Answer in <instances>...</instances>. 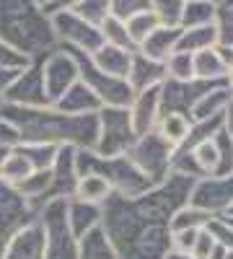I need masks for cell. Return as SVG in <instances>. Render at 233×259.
I'll list each match as a JSON object with an SVG mask.
<instances>
[{
    "instance_id": "cell-5",
    "label": "cell",
    "mask_w": 233,
    "mask_h": 259,
    "mask_svg": "<svg viewBox=\"0 0 233 259\" xmlns=\"http://www.w3.org/2000/svg\"><path fill=\"white\" fill-rule=\"evenodd\" d=\"M65 47V45H60ZM75 62H78V78L88 85V89L99 96L101 106H127L132 101V85L127 83V78H114L109 73H104L96 68V62L91 60V52H83L75 47H65Z\"/></svg>"
},
{
    "instance_id": "cell-26",
    "label": "cell",
    "mask_w": 233,
    "mask_h": 259,
    "mask_svg": "<svg viewBox=\"0 0 233 259\" xmlns=\"http://www.w3.org/2000/svg\"><path fill=\"white\" fill-rule=\"evenodd\" d=\"M24 197L39 210L41 205H44L47 200H50V187H52V171L50 168H36V171H31V174L24 179V182H18V184H13Z\"/></svg>"
},
{
    "instance_id": "cell-22",
    "label": "cell",
    "mask_w": 233,
    "mask_h": 259,
    "mask_svg": "<svg viewBox=\"0 0 233 259\" xmlns=\"http://www.w3.org/2000/svg\"><path fill=\"white\" fill-rule=\"evenodd\" d=\"M132 52L135 50H124V47H117V45H104L91 52V60L96 62V68L109 73L114 78H127V73H130V62H132Z\"/></svg>"
},
{
    "instance_id": "cell-38",
    "label": "cell",
    "mask_w": 233,
    "mask_h": 259,
    "mask_svg": "<svg viewBox=\"0 0 233 259\" xmlns=\"http://www.w3.org/2000/svg\"><path fill=\"white\" fill-rule=\"evenodd\" d=\"M187 0H151V11L158 16L163 26H179Z\"/></svg>"
},
{
    "instance_id": "cell-6",
    "label": "cell",
    "mask_w": 233,
    "mask_h": 259,
    "mask_svg": "<svg viewBox=\"0 0 233 259\" xmlns=\"http://www.w3.org/2000/svg\"><path fill=\"white\" fill-rule=\"evenodd\" d=\"M65 202L68 197H55L39 207L36 221L44 231V259H78L75 236L65 218Z\"/></svg>"
},
{
    "instance_id": "cell-25",
    "label": "cell",
    "mask_w": 233,
    "mask_h": 259,
    "mask_svg": "<svg viewBox=\"0 0 233 259\" xmlns=\"http://www.w3.org/2000/svg\"><path fill=\"white\" fill-rule=\"evenodd\" d=\"M192 75L202 80H225L228 65L220 57L218 47H205L200 52H192Z\"/></svg>"
},
{
    "instance_id": "cell-13",
    "label": "cell",
    "mask_w": 233,
    "mask_h": 259,
    "mask_svg": "<svg viewBox=\"0 0 233 259\" xmlns=\"http://www.w3.org/2000/svg\"><path fill=\"white\" fill-rule=\"evenodd\" d=\"M223 80H202V78H189V80H176L166 78L161 83V112H181L189 117V109L197 104L202 94H207L213 85Z\"/></svg>"
},
{
    "instance_id": "cell-24",
    "label": "cell",
    "mask_w": 233,
    "mask_h": 259,
    "mask_svg": "<svg viewBox=\"0 0 233 259\" xmlns=\"http://www.w3.org/2000/svg\"><path fill=\"white\" fill-rule=\"evenodd\" d=\"M179 34H181V26H158L156 31H151L145 36V41L137 47L143 55L153 57V60H161L166 62V57L176 52V41H179Z\"/></svg>"
},
{
    "instance_id": "cell-39",
    "label": "cell",
    "mask_w": 233,
    "mask_h": 259,
    "mask_svg": "<svg viewBox=\"0 0 233 259\" xmlns=\"http://www.w3.org/2000/svg\"><path fill=\"white\" fill-rule=\"evenodd\" d=\"M189 150L195 153V158H197V163H200L205 177H213L215 171H218V148H215V140L213 138L197 143L195 148H189Z\"/></svg>"
},
{
    "instance_id": "cell-56",
    "label": "cell",
    "mask_w": 233,
    "mask_h": 259,
    "mask_svg": "<svg viewBox=\"0 0 233 259\" xmlns=\"http://www.w3.org/2000/svg\"><path fill=\"white\" fill-rule=\"evenodd\" d=\"M225 221H228V223H230V226H233V218H225Z\"/></svg>"
},
{
    "instance_id": "cell-8",
    "label": "cell",
    "mask_w": 233,
    "mask_h": 259,
    "mask_svg": "<svg viewBox=\"0 0 233 259\" xmlns=\"http://www.w3.org/2000/svg\"><path fill=\"white\" fill-rule=\"evenodd\" d=\"M171 153H174V145L163 140L156 130L137 135L130 150H127L130 161L151 179V184H158L171 174Z\"/></svg>"
},
{
    "instance_id": "cell-2",
    "label": "cell",
    "mask_w": 233,
    "mask_h": 259,
    "mask_svg": "<svg viewBox=\"0 0 233 259\" xmlns=\"http://www.w3.org/2000/svg\"><path fill=\"white\" fill-rule=\"evenodd\" d=\"M0 114L8 117L21 133V143H52V145H75L94 148L99 119L96 114H62L52 104L47 106H16L0 104Z\"/></svg>"
},
{
    "instance_id": "cell-57",
    "label": "cell",
    "mask_w": 233,
    "mask_h": 259,
    "mask_svg": "<svg viewBox=\"0 0 233 259\" xmlns=\"http://www.w3.org/2000/svg\"><path fill=\"white\" fill-rule=\"evenodd\" d=\"M0 104H3V99H0Z\"/></svg>"
},
{
    "instance_id": "cell-10",
    "label": "cell",
    "mask_w": 233,
    "mask_h": 259,
    "mask_svg": "<svg viewBox=\"0 0 233 259\" xmlns=\"http://www.w3.org/2000/svg\"><path fill=\"white\" fill-rule=\"evenodd\" d=\"M50 18H52L57 45L75 47V50H83V52H96L104 45L101 29L88 24V21L83 16H78L75 11H57V13H50Z\"/></svg>"
},
{
    "instance_id": "cell-11",
    "label": "cell",
    "mask_w": 233,
    "mask_h": 259,
    "mask_svg": "<svg viewBox=\"0 0 233 259\" xmlns=\"http://www.w3.org/2000/svg\"><path fill=\"white\" fill-rule=\"evenodd\" d=\"M39 70H41V83H44V94L50 104H55L70 85L78 80V62L65 47H55L44 57H39Z\"/></svg>"
},
{
    "instance_id": "cell-30",
    "label": "cell",
    "mask_w": 233,
    "mask_h": 259,
    "mask_svg": "<svg viewBox=\"0 0 233 259\" xmlns=\"http://www.w3.org/2000/svg\"><path fill=\"white\" fill-rule=\"evenodd\" d=\"M215 11H218V3H213V0H187L184 11H181L179 26L181 29H192V26L213 24V21H215Z\"/></svg>"
},
{
    "instance_id": "cell-32",
    "label": "cell",
    "mask_w": 233,
    "mask_h": 259,
    "mask_svg": "<svg viewBox=\"0 0 233 259\" xmlns=\"http://www.w3.org/2000/svg\"><path fill=\"white\" fill-rule=\"evenodd\" d=\"M124 26H127V34H130L132 45H135V50H137L143 41H145V36L161 26V21H158V16H156L151 8H145V11L132 13L130 18H124Z\"/></svg>"
},
{
    "instance_id": "cell-29",
    "label": "cell",
    "mask_w": 233,
    "mask_h": 259,
    "mask_svg": "<svg viewBox=\"0 0 233 259\" xmlns=\"http://www.w3.org/2000/svg\"><path fill=\"white\" fill-rule=\"evenodd\" d=\"M218 41L215 24H205V26H192V29H181L176 50L179 52H200L205 47H213Z\"/></svg>"
},
{
    "instance_id": "cell-49",
    "label": "cell",
    "mask_w": 233,
    "mask_h": 259,
    "mask_svg": "<svg viewBox=\"0 0 233 259\" xmlns=\"http://www.w3.org/2000/svg\"><path fill=\"white\" fill-rule=\"evenodd\" d=\"M18 75V70H11V68H0V99H3V94L8 91V85L13 83V78Z\"/></svg>"
},
{
    "instance_id": "cell-9",
    "label": "cell",
    "mask_w": 233,
    "mask_h": 259,
    "mask_svg": "<svg viewBox=\"0 0 233 259\" xmlns=\"http://www.w3.org/2000/svg\"><path fill=\"white\" fill-rule=\"evenodd\" d=\"M39 210L21 194L13 184L0 179V259L13 236L36 221Z\"/></svg>"
},
{
    "instance_id": "cell-4",
    "label": "cell",
    "mask_w": 233,
    "mask_h": 259,
    "mask_svg": "<svg viewBox=\"0 0 233 259\" xmlns=\"http://www.w3.org/2000/svg\"><path fill=\"white\" fill-rule=\"evenodd\" d=\"M86 171L101 174L112 184L114 192L127 194V197L143 194L145 189L153 187L151 179L130 161L127 153H122V156H99L91 148H78V174H86Z\"/></svg>"
},
{
    "instance_id": "cell-14",
    "label": "cell",
    "mask_w": 233,
    "mask_h": 259,
    "mask_svg": "<svg viewBox=\"0 0 233 259\" xmlns=\"http://www.w3.org/2000/svg\"><path fill=\"white\" fill-rule=\"evenodd\" d=\"M3 104H16V106H47L50 104L36 60L29 65V68L18 70V75L8 85V91L3 94Z\"/></svg>"
},
{
    "instance_id": "cell-31",
    "label": "cell",
    "mask_w": 233,
    "mask_h": 259,
    "mask_svg": "<svg viewBox=\"0 0 233 259\" xmlns=\"http://www.w3.org/2000/svg\"><path fill=\"white\" fill-rule=\"evenodd\" d=\"M31 171H36L31 166V161L21 153L18 148H11L8 156L3 158V163H0V179L8 182V184H18V182H24Z\"/></svg>"
},
{
    "instance_id": "cell-28",
    "label": "cell",
    "mask_w": 233,
    "mask_h": 259,
    "mask_svg": "<svg viewBox=\"0 0 233 259\" xmlns=\"http://www.w3.org/2000/svg\"><path fill=\"white\" fill-rule=\"evenodd\" d=\"M189 127H192V119H189L187 114H181V112H161V117L156 122V133L176 148L189 135Z\"/></svg>"
},
{
    "instance_id": "cell-3",
    "label": "cell",
    "mask_w": 233,
    "mask_h": 259,
    "mask_svg": "<svg viewBox=\"0 0 233 259\" xmlns=\"http://www.w3.org/2000/svg\"><path fill=\"white\" fill-rule=\"evenodd\" d=\"M0 39L31 60L44 57L57 47L52 18L34 0H0Z\"/></svg>"
},
{
    "instance_id": "cell-47",
    "label": "cell",
    "mask_w": 233,
    "mask_h": 259,
    "mask_svg": "<svg viewBox=\"0 0 233 259\" xmlns=\"http://www.w3.org/2000/svg\"><path fill=\"white\" fill-rule=\"evenodd\" d=\"M0 143H3L6 148H16V145L21 143L18 127H16L8 117H3V114H0Z\"/></svg>"
},
{
    "instance_id": "cell-23",
    "label": "cell",
    "mask_w": 233,
    "mask_h": 259,
    "mask_svg": "<svg viewBox=\"0 0 233 259\" xmlns=\"http://www.w3.org/2000/svg\"><path fill=\"white\" fill-rule=\"evenodd\" d=\"M75 246H78V259H119L104 226L86 231L80 239H75Z\"/></svg>"
},
{
    "instance_id": "cell-50",
    "label": "cell",
    "mask_w": 233,
    "mask_h": 259,
    "mask_svg": "<svg viewBox=\"0 0 233 259\" xmlns=\"http://www.w3.org/2000/svg\"><path fill=\"white\" fill-rule=\"evenodd\" d=\"M223 130H225V133L233 138V104L228 106V109H225V119H223Z\"/></svg>"
},
{
    "instance_id": "cell-34",
    "label": "cell",
    "mask_w": 233,
    "mask_h": 259,
    "mask_svg": "<svg viewBox=\"0 0 233 259\" xmlns=\"http://www.w3.org/2000/svg\"><path fill=\"white\" fill-rule=\"evenodd\" d=\"M101 36L107 45H117V47H124V50H135L130 34H127V26H124V18H117L114 13H109L107 18L101 21Z\"/></svg>"
},
{
    "instance_id": "cell-27",
    "label": "cell",
    "mask_w": 233,
    "mask_h": 259,
    "mask_svg": "<svg viewBox=\"0 0 233 259\" xmlns=\"http://www.w3.org/2000/svg\"><path fill=\"white\" fill-rule=\"evenodd\" d=\"M112 192H114V189H112V184H109L107 179H104L101 174L86 171V174H80V177H78L75 189H73V197L86 200V202H96V205H104Z\"/></svg>"
},
{
    "instance_id": "cell-41",
    "label": "cell",
    "mask_w": 233,
    "mask_h": 259,
    "mask_svg": "<svg viewBox=\"0 0 233 259\" xmlns=\"http://www.w3.org/2000/svg\"><path fill=\"white\" fill-rule=\"evenodd\" d=\"M166 75L176 80H189L192 75V52H171L166 57Z\"/></svg>"
},
{
    "instance_id": "cell-35",
    "label": "cell",
    "mask_w": 233,
    "mask_h": 259,
    "mask_svg": "<svg viewBox=\"0 0 233 259\" xmlns=\"http://www.w3.org/2000/svg\"><path fill=\"white\" fill-rule=\"evenodd\" d=\"M21 153H24L34 168H50L52 161H55V153H57V145L52 143H31V140H24L16 145Z\"/></svg>"
},
{
    "instance_id": "cell-21",
    "label": "cell",
    "mask_w": 233,
    "mask_h": 259,
    "mask_svg": "<svg viewBox=\"0 0 233 259\" xmlns=\"http://www.w3.org/2000/svg\"><path fill=\"white\" fill-rule=\"evenodd\" d=\"M233 104V94L228 89V83H218L213 85L207 94H202L197 99V104L189 109V119L197 122V119H210V117H218V114H225V109Z\"/></svg>"
},
{
    "instance_id": "cell-53",
    "label": "cell",
    "mask_w": 233,
    "mask_h": 259,
    "mask_svg": "<svg viewBox=\"0 0 233 259\" xmlns=\"http://www.w3.org/2000/svg\"><path fill=\"white\" fill-rule=\"evenodd\" d=\"M8 150H11V148H6L3 143H0V163H3V158L8 156Z\"/></svg>"
},
{
    "instance_id": "cell-44",
    "label": "cell",
    "mask_w": 233,
    "mask_h": 259,
    "mask_svg": "<svg viewBox=\"0 0 233 259\" xmlns=\"http://www.w3.org/2000/svg\"><path fill=\"white\" fill-rule=\"evenodd\" d=\"M215 246H218L215 236L210 233L207 226H205V228H200V233H197L192 249H189V254H192L195 259H210V256H213V251H215Z\"/></svg>"
},
{
    "instance_id": "cell-19",
    "label": "cell",
    "mask_w": 233,
    "mask_h": 259,
    "mask_svg": "<svg viewBox=\"0 0 233 259\" xmlns=\"http://www.w3.org/2000/svg\"><path fill=\"white\" fill-rule=\"evenodd\" d=\"M52 106L57 112H62V114H96L101 109V101H99V96L88 89V85L78 78Z\"/></svg>"
},
{
    "instance_id": "cell-46",
    "label": "cell",
    "mask_w": 233,
    "mask_h": 259,
    "mask_svg": "<svg viewBox=\"0 0 233 259\" xmlns=\"http://www.w3.org/2000/svg\"><path fill=\"white\" fill-rule=\"evenodd\" d=\"M205 228V226H202ZM200 228H179V231H171V249H179V251H189L197 239Z\"/></svg>"
},
{
    "instance_id": "cell-55",
    "label": "cell",
    "mask_w": 233,
    "mask_h": 259,
    "mask_svg": "<svg viewBox=\"0 0 233 259\" xmlns=\"http://www.w3.org/2000/svg\"><path fill=\"white\" fill-rule=\"evenodd\" d=\"M223 218H233V205H230V207H228V212H225V215H223Z\"/></svg>"
},
{
    "instance_id": "cell-37",
    "label": "cell",
    "mask_w": 233,
    "mask_h": 259,
    "mask_svg": "<svg viewBox=\"0 0 233 259\" xmlns=\"http://www.w3.org/2000/svg\"><path fill=\"white\" fill-rule=\"evenodd\" d=\"M171 171H174V174H181V177H192V179L205 177L200 163H197V158H195V153L189 148H174V153H171Z\"/></svg>"
},
{
    "instance_id": "cell-54",
    "label": "cell",
    "mask_w": 233,
    "mask_h": 259,
    "mask_svg": "<svg viewBox=\"0 0 233 259\" xmlns=\"http://www.w3.org/2000/svg\"><path fill=\"white\" fill-rule=\"evenodd\" d=\"M34 3H36V6H41V8H47V6L52 3V0H34Z\"/></svg>"
},
{
    "instance_id": "cell-16",
    "label": "cell",
    "mask_w": 233,
    "mask_h": 259,
    "mask_svg": "<svg viewBox=\"0 0 233 259\" xmlns=\"http://www.w3.org/2000/svg\"><path fill=\"white\" fill-rule=\"evenodd\" d=\"M127 109H130V122H132L135 135H145L151 130H156V122L161 117V85L135 91Z\"/></svg>"
},
{
    "instance_id": "cell-17",
    "label": "cell",
    "mask_w": 233,
    "mask_h": 259,
    "mask_svg": "<svg viewBox=\"0 0 233 259\" xmlns=\"http://www.w3.org/2000/svg\"><path fill=\"white\" fill-rule=\"evenodd\" d=\"M3 259H44V231L39 221L29 223L13 236L3 251Z\"/></svg>"
},
{
    "instance_id": "cell-45",
    "label": "cell",
    "mask_w": 233,
    "mask_h": 259,
    "mask_svg": "<svg viewBox=\"0 0 233 259\" xmlns=\"http://www.w3.org/2000/svg\"><path fill=\"white\" fill-rule=\"evenodd\" d=\"M151 8V0H112V13L117 18H130L137 11Z\"/></svg>"
},
{
    "instance_id": "cell-7",
    "label": "cell",
    "mask_w": 233,
    "mask_h": 259,
    "mask_svg": "<svg viewBox=\"0 0 233 259\" xmlns=\"http://www.w3.org/2000/svg\"><path fill=\"white\" fill-rule=\"evenodd\" d=\"M96 119H99V133L91 150H96L99 156L127 153L137 138L130 122V109L127 106H101L96 112Z\"/></svg>"
},
{
    "instance_id": "cell-20",
    "label": "cell",
    "mask_w": 233,
    "mask_h": 259,
    "mask_svg": "<svg viewBox=\"0 0 233 259\" xmlns=\"http://www.w3.org/2000/svg\"><path fill=\"white\" fill-rule=\"evenodd\" d=\"M101 205L96 202H86V200H78V197H68L65 202V218H68V228L75 239H80L86 231L101 226Z\"/></svg>"
},
{
    "instance_id": "cell-43",
    "label": "cell",
    "mask_w": 233,
    "mask_h": 259,
    "mask_svg": "<svg viewBox=\"0 0 233 259\" xmlns=\"http://www.w3.org/2000/svg\"><path fill=\"white\" fill-rule=\"evenodd\" d=\"M34 60L29 55H24L21 50H16L13 45H8L6 39H0V68H11V70H24L29 68Z\"/></svg>"
},
{
    "instance_id": "cell-36",
    "label": "cell",
    "mask_w": 233,
    "mask_h": 259,
    "mask_svg": "<svg viewBox=\"0 0 233 259\" xmlns=\"http://www.w3.org/2000/svg\"><path fill=\"white\" fill-rule=\"evenodd\" d=\"M213 24H215V34H218L215 45L233 47V3H218Z\"/></svg>"
},
{
    "instance_id": "cell-48",
    "label": "cell",
    "mask_w": 233,
    "mask_h": 259,
    "mask_svg": "<svg viewBox=\"0 0 233 259\" xmlns=\"http://www.w3.org/2000/svg\"><path fill=\"white\" fill-rule=\"evenodd\" d=\"M80 0H52V3L44 8L47 13H57V11H73Z\"/></svg>"
},
{
    "instance_id": "cell-52",
    "label": "cell",
    "mask_w": 233,
    "mask_h": 259,
    "mask_svg": "<svg viewBox=\"0 0 233 259\" xmlns=\"http://www.w3.org/2000/svg\"><path fill=\"white\" fill-rule=\"evenodd\" d=\"M225 83H228V89L233 94V68H228V75H225Z\"/></svg>"
},
{
    "instance_id": "cell-1",
    "label": "cell",
    "mask_w": 233,
    "mask_h": 259,
    "mask_svg": "<svg viewBox=\"0 0 233 259\" xmlns=\"http://www.w3.org/2000/svg\"><path fill=\"white\" fill-rule=\"evenodd\" d=\"M195 179L181 174H168L143 194L127 197L112 192L101 205V226L112 239L119 259H163L171 249L168 218L187 205Z\"/></svg>"
},
{
    "instance_id": "cell-33",
    "label": "cell",
    "mask_w": 233,
    "mask_h": 259,
    "mask_svg": "<svg viewBox=\"0 0 233 259\" xmlns=\"http://www.w3.org/2000/svg\"><path fill=\"white\" fill-rule=\"evenodd\" d=\"M210 218H215V215H210L195 205H181L179 210H174V215L168 218V228L171 231H179V228H202L210 223Z\"/></svg>"
},
{
    "instance_id": "cell-42",
    "label": "cell",
    "mask_w": 233,
    "mask_h": 259,
    "mask_svg": "<svg viewBox=\"0 0 233 259\" xmlns=\"http://www.w3.org/2000/svg\"><path fill=\"white\" fill-rule=\"evenodd\" d=\"M213 140H215V148H218V171L213 177L230 174L233 171V138L225 133V130H220Z\"/></svg>"
},
{
    "instance_id": "cell-15",
    "label": "cell",
    "mask_w": 233,
    "mask_h": 259,
    "mask_svg": "<svg viewBox=\"0 0 233 259\" xmlns=\"http://www.w3.org/2000/svg\"><path fill=\"white\" fill-rule=\"evenodd\" d=\"M52 171V187H50V200L55 197H73V189L78 182V148L75 145H57L55 161L50 166Z\"/></svg>"
},
{
    "instance_id": "cell-18",
    "label": "cell",
    "mask_w": 233,
    "mask_h": 259,
    "mask_svg": "<svg viewBox=\"0 0 233 259\" xmlns=\"http://www.w3.org/2000/svg\"><path fill=\"white\" fill-rule=\"evenodd\" d=\"M166 62L153 60L143 55L140 50L132 52V62H130V73H127V83L132 85V91H143V89H153L166 80Z\"/></svg>"
},
{
    "instance_id": "cell-12",
    "label": "cell",
    "mask_w": 233,
    "mask_h": 259,
    "mask_svg": "<svg viewBox=\"0 0 233 259\" xmlns=\"http://www.w3.org/2000/svg\"><path fill=\"white\" fill-rule=\"evenodd\" d=\"M189 205L210 215H225L233 205V171L223 177H200L189 189Z\"/></svg>"
},
{
    "instance_id": "cell-40",
    "label": "cell",
    "mask_w": 233,
    "mask_h": 259,
    "mask_svg": "<svg viewBox=\"0 0 233 259\" xmlns=\"http://www.w3.org/2000/svg\"><path fill=\"white\" fill-rule=\"evenodd\" d=\"M78 16H83L94 26H101V21L112 13V0H80L73 8Z\"/></svg>"
},
{
    "instance_id": "cell-51",
    "label": "cell",
    "mask_w": 233,
    "mask_h": 259,
    "mask_svg": "<svg viewBox=\"0 0 233 259\" xmlns=\"http://www.w3.org/2000/svg\"><path fill=\"white\" fill-rule=\"evenodd\" d=\"M163 259H195L189 251H179V249H168L166 254H163Z\"/></svg>"
}]
</instances>
